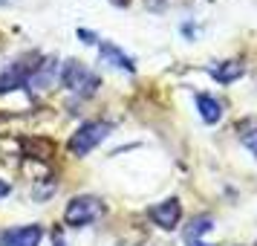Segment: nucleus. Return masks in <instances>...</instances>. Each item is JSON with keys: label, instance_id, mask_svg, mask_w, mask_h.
<instances>
[{"label": "nucleus", "instance_id": "obj_1", "mask_svg": "<svg viewBox=\"0 0 257 246\" xmlns=\"http://www.w3.org/2000/svg\"><path fill=\"white\" fill-rule=\"evenodd\" d=\"M58 78H61V84H64L70 93L81 96V99H87V96H93L95 90H98V78L84 67L81 61H67V64L61 67Z\"/></svg>", "mask_w": 257, "mask_h": 246}, {"label": "nucleus", "instance_id": "obj_2", "mask_svg": "<svg viewBox=\"0 0 257 246\" xmlns=\"http://www.w3.org/2000/svg\"><path fill=\"white\" fill-rule=\"evenodd\" d=\"M110 130H113L110 122H84L81 128L70 136V151L75 153V156L90 153L93 148H98V145L110 136Z\"/></svg>", "mask_w": 257, "mask_h": 246}, {"label": "nucleus", "instance_id": "obj_3", "mask_svg": "<svg viewBox=\"0 0 257 246\" xmlns=\"http://www.w3.org/2000/svg\"><path fill=\"white\" fill-rule=\"evenodd\" d=\"M101 200L93 197V194H81V197H75L67 203V211H64V220L70 223V226H87V223H93L101 217Z\"/></svg>", "mask_w": 257, "mask_h": 246}, {"label": "nucleus", "instance_id": "obj_4", "mask_svg": "<svg viewBox=\"0 0 257 246\" xmlns=\"http://www.w3.org/2000/svg\"><path fill=\"white\" fill-rule=\"evenodd\" d=\"M44 240V229L32 223V226H18L0 234V246H41Z\"/></svg>", "mask_w": 257, "mask_h": 246}, {"label": "nucleus", "instance_id": "obj_5", "mask_svg": "<svg viewBox=\"0 0 257 246\" xmlns=\"http://www.w3.org/2000/svg\"><path fill=\"white\" fill-rule=\"evenodd\" d=\"M179 217H182V206H179V200L176 197H168L162 200V203H156L151 209V220L159 226V229H176V223H179Z\"/></svg>", "mask_w": 257, "mask_h": 246}, {"label": "nucleus", "instance_id": "obj_6", "mask_svg": "<svg viewBox=\"0 0 257 246\" xmlns=\"http://www.w3.org/2000/svg\"><path fill=\"white\" fill-rule=\"evenodd\" d=\"M58 61L55 58H47V61H41V64H35L32 67V72H29V87H35V90H49L52 84L58 81Z\"/></svg>", "mask_w": 257, "mask_h": 246}, {"label": "nucleus", "instance_id": "obj_7", "mask_svg": "<svg viewBox=\"0 0 257 246\" xmlns=\"http://www.w3.org/2000/svg\"><path fill=\"white\" fill-rule=\"evenodd\" d=\"M98 55H101V64H107V67H118V70H124V72L136 70L133 58L124 55V52H121L116 44H110V41H98Z\"/></svg>", "mask_w": 257, "mask_h": 246}, {"label": "nucleus", "instance_id": "obj_8", "mask_svg": "<svg viewBox=\"0 0 257 246\" xmlns=\"http://www.w3.org/2000/svg\"><path fill=\"white\" fill-rule=\"evenodd\" d=\"M214 229V217L211 214H199L185 226V246H208L202 237Z\"/></svg>", "mask_w": 257, "mask_h": 246}, {"label": "nucleus", "instance_id": "obj_9", "mask_svg": "<svg viewBox=\"0 0 257 246\" xmlns=\"http://www.w3.org/2000/svg\"><path fill=\"white\" fill-rule=\"evenodd\" d=\"M29 72H32V70H26L24 64H12L9 70L0 75V96L9 93V90H18V87H24V84L29 81Z\"/></svg>", "mask_w": 257, "mask_h": 246}, {"label": "nucleus", "instance_id": "obj_10", "mask_svg": "<svg viewBox=\"0 0 257 246\" xmlns=\"http://www.w3.org/2000/svg\"><path fill=\"white\" fill-rule=\"evenodd\" d=\"M197 107H199L202 122H208V125H217V122L222 119V105L214 99V96H208V93H199L197 96Z\"/></svg>", "mask_w": 257, "mask_h": 246}, {"label": "nucleus", "instance_id": "obj_11", "mask_svg": "<svg viewBox=\"0 0 257 246\" xmlns=\"http://www.w3.org/2000/svg\"><path fill=\"white\" fill-rule=\"evenodd\" d=\"M243 75V64L240 61H225V64H220L217 70H214V78L222 84H231L234 78H240Z\"/></svg>", "mask_w": 257, "mask_h": 246}, {"label": "nucleus", "instance_id": "obj_12", "mask_svg": "<svg viewBox=\"0 0 257 246\" xmlns=\"http://www.w3.org/2000/svg\"><path fill=\"white\" fill-rule=\"evenodd\" d=\"M55 188H58V183H55V180H49V183H38L35 191H32V197H35L38 203H44L47 197H52V194H55Z\"/></svg>", "mask_w": 257, "mask_h": 246}, {"label": "nucleus", "instance_id": "obj_13", "mask_svg": "<svg viewBox=\"0 0 257 246\" xmlns=\"http://www.w3.org/2000/svg\"><path fill=\"white\" fill-rule=\"evenodd\" d=\"M240 142H243L245 148H248V151H251V153H254V156H257V128L245 130L243 136H240Z\"/></svg>", "mask_w": 257, "mask_h": 246}, {"label": "nucleus", "instance_id": "obj_14", "mask_svg": "<svg viewBox=\"0 0 257 246\" xmlns=\"http://www.w3.org/2000/svg\"><path fill=\"white\" fill-rule=\"evenodd\" d=\"M78 38H84V44H98V38L93 32H87V29H78Z\"/></svg>", "mask_w": 257, "mask_h": 246}, {"label": "nucleus", "instance_id": "obj_15", "mask_svg": "<svg viewBox=\"0 0 257 246\" xmlns=\"http://www.w3.org/2000/svg\"><path fill=\"white\" fill-rule=\"evenodd\" d=\"M9 191H12V188H9V183H6V180H0V200L6 197Z\"/></svg>", "mask_w": 257, "mask_h": 246}, {"label": "nucleus", "instance_id": "obj_16", "mask_svg": "<svg viewBox=\"0 0 257 246\" xmlns=\"http://www.w3.org/2000/svg\"><path fill=\"white\" fill-rule=\"evenodd\" d=\"M6 3H9V0H0V6H6Z\"/></svg>", "mask_w": 257, "mask_h": 246}]
</instances>
